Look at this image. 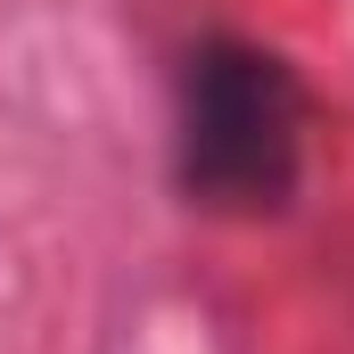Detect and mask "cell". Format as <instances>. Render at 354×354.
<instances>
[{"instance_id":"1","label":"cell","mask_w":354,"mask_h":354,"mask_svg":"<svg viewBox=\"0 0 354 354\" xmlns=\"http://www.w3.org/2000/svg\"><path fill=\"white\" fill-rule=\"evenodd\" d=\"M305 124L313 99L280 50L206 33L174 83V189L206 214L264 223L305 181Z\"/></svg>"}]
</instances>
